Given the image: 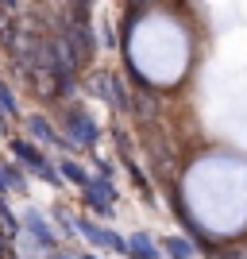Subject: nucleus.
<instances>
[{
    "instance_id": "obj_2",
    "label": "nucleus",
    "mask_w": 247,
    "mask_h": 259,
    "mask_svg": "<svg viewBox=\"0 0 247 259\" xmlns=\"http://www.w3.org/2000/svg\"><path fill=\"white\" fill-rule=\"evenodd\" d=\"M131 58L151 81H174L185 66V35L162 16H151L135 27Z\"/></svg>"
},
{
    "instance_id": "obj_1",
    "label": "nucleus",
    "mask_w": 247,
    "mask_h": 259,
    "mask_svg": "<svg viewBox=\"0 0 247 259\" xmlns=\"http://www.w3.org/2000/svg\"><path fill=\"white\" fill-rule=\"evenodd\" d=\"M189 205L209 228H236L247 213V162L209 159L189 174Z\"/></svg>"
}]
</instances>
